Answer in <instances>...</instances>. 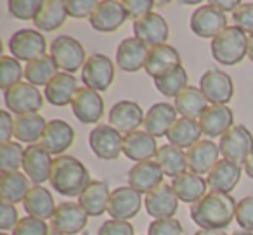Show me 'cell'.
Returning <instances> with one entry per match:
<instances>
[{"label":"cell","instance_id":"6da1fadb","mask_svg":"<svg viewBox=\"0 0 253 235\" xmlns=\"http://www.w3.org/2000/svg\"><path fill=\"white\" fill-rule=\"evenodd\" d=\"M238 202L231 194L224 192H208L201 197L196 204L191 206V220L200 228L207 230H224L231 225L236 216Z\"/></svg>","mask_w":253,"mask_h":235},{"label":"cell","instance_id":"7a4b0ae2","mask_svg":"<svg viewBox=\"0 0 253 235\" xmlns=\"http://www.w3.org/2000/svg\"><path fill=\"white\" fill-rule=\"evenodd\" d=\"M52 189L64 197H80V194L90 185V173L87 166L73 156H59L54 159L49 178Z\"/></svg>","mask_w":253,"mask_h":235},{"label":"cell","instance_id":"3957f363","mask_svg":"<svg viewBox=\"0 0 253 235\" xmlns=\"http://www.w3.org/2000/svg\"><path fill=\"white\" fill-rule=\"evenodd\" d=\"M211 56L218 64L234 66L248 56V36L236 26H227L211 40Z\"/></svg>","mask_w":253,"mask_h":235},{"label":"cell","instance_id":"277c9868","mask_svg":"<svg viewBox=\"0 0 253 235\" xmlns=\"http://www.w3.org/2000/svg\"><path fill=\"white\" fill-rule=\"evenodd\" d=\"M218 149H220L224 159L241 166V165H245L246 159H248L253 152V137L246 127H243V125H234V127L229 128L220 137Z\"/></svg>","mask_w":253,"mask_h":235},{"label":"cell","instance_id":"5b68a950","mask_svg":"<svg viewBox=\"0 0 253 235\" xmlns=\"http://www.w3.org/2000/svg\"><path fill=\"white\" fill-rule=\"evenodd\" d=\"M50 56H52L54 63L57 67L64 71V73H71L78 71L84 67L85 64V49L77 38L70 35H59L52 40L50 43Z\"/></svg>","mask_w":253,"mask_h":235},{"label":"cell","instance_id":"8992f818","mask_svg":"<svg viewBox=\"0 0 253 235\" xmlns=\"http://www.w3.org/2000/svg\"><path fill=\"white\" fill-rule=\"evenodd\" d=\"M4 102L7 109L14 114H33L43 107V97L35 85L28 81L14 85L4 92Z\"/></svg>","mask_w":253,"mask_h":235},{"label":"cell","instance_id":"52a82bcc","mask_svg":"<svg viewBox=\"0 0 253 235\" xmlns=\"http://www.w3.org/2000/svg\"><path fill=\"white\" fill-rule=\"evenodd\" d=\"M115 80V64L104 54H92L82 67V81L87 88L104 92Z\"/></svg>","mask_w":253,"mask_h":235},{"label":"cell","instance_id":"ba28073f","mask_svg":"<svg viewBox=\"0 0 253 235\" xmlns=\"http://www.w3.org/2000/svg\"><path fill=\"white\" fill-rule=\"evenodd\" d=\"M88 145L99 159L115 161L123 152V137L111 125H97L88 135Z\"/></svg>","mask_w":253,"mask_h":235},{"label":"cell","instance_id":"9c48e42d","mask_svg":"<svg viewBox=\"0 0 253 235\" xmlns=\"http://www.w3.org/2000/svg\"><path fill=\"white\" fill-rule=\"evenodd\" d=\"M227 28V18L220 9L215 7L211 2L200 5L191 14V30L200 38L213 40L222 30Z\"/></svg>","mask_w":253,"mask_h":235},{"label":"cell","instance_id":"30bf717a","mask_svg":"<svg viewBox=\"0 0 253 235\" xmlns=\"http://www.w3.org/2000/svg\"><path fill=\"white\" fill-rule=\"evenodd\" d=\"M142 202L144 201L141 197V192L132 189L130 185L116 187L111 190V196H109L108 214L111 216V220L128 221L139 214Z\"/></svg>","mask_w":253,"mask_h":235},{"label":"cell","instance_id":"8fae6325","mask_svg":"<svg viewBox=\"0 0 253 235\" xmlns=\"http://www.w3.org/2000/svg\"><path fill=\"white\" fill-rule=\"evenodd\" d=\"M200 90L211 105H225L234 95V83L224 71L208 69L200 78Z\"/></svg>","mask_w":253,"mask_h":235},{"label":"cell","instance_id":"7c38bea8","mask_svg":"<svg viewBox=\"0 0 253 235\" xmlns=\"http://www.w3.org/2000/svg\"><path fill=\"white\" fill-rule=\"evenodd\" d=\"M47 49L45 36L39 30H19L9 38V50L18 61H30L43 56Z\"/></svg>","mask_w":253,"mask_h":235},{"label":"cell","instance_id":"4fadbf2b","mask_svg":"<svg viewBox=\"0 0 253 235\" xmlns=\"http://www.w3.org/2000/svg\"><path fill=\"white\" fill-rule=\"evenodd\" d=\"M128 19L123 2L118 0H102L88 18L90 26L99 33H113L120 30Z\"/></svg>","mask_w":253,"mask_h":235},{"label":"cell","instance_id":"5bb4252c","mask_svg":"<svg viewBox=\"0 0 253 235\" xmlns=\"http://www.w3.org/2000/svg\"><path fill=\"white\" fill-rule=\"evenodd\" d=\"M88 214L78 202H61L57 204L54 216L50 220L54 230L61 232L64 235H75L87 227Z\"/></svg>","mask_w":253,"mask_h":235},{"label":"cell","instance_id":"9a60e30c","mask_svg":"<svg viewBox=\"0 0 253 235\" xmlns=\"http://www.w3.org/2000/svg\"><path fill=\"white\" fill-rule=\"evenodd\" d=\"M144 206L148 214L155 218V220L173 218V214L177 213V207H179V197L175 196L172 185L162 183L155 190L146 194Z\"/></svg>","mask_w":253,"mask_h":235},{"label":"cell","instance_id":"2e32d148","mask_svg":"<svg viewBox=\"0 0 253 235\" xmlns=\"http://www.w3.org/2000/svg\"><path fill=\"white\" fill-rule=\"evenodd\" d=\"M54 159L40 144H32L25 147V159H23V169L26 176L35 185H42L50 178Z\"/></svg>","mask_w":253,"mask_h":235},{"label":"cell","instance_id":"e0dca14e","mask_svg":"<svg viewBox=\"0 0 253 235\" xmlns=\"http://www.w3.org/2000/svg\"><path fill=\"white\" fill-rule=\"evenodd\" d=\"M146 114L142 112L141 105L132 101H120L109 111V125L120 132V134H130L139 130L144 125Z\"/></svg>","mask_w":253,"mask_h":235},{"label":"cell","instance_id":"ac0fdd59","mask_svg":"<svg viewBox=\"0 0 253 235\" xmlns=\"http://www.w3.org/2000/svg\"><path fill=\"white\" fill-rule=\"evenodd\" d=\"M71 109L77 120L82 123H97L104 114V101L99 95V92L82 87L75 94Z\"/></svg>","mask_w":253,"mask_h":235},{"label":"cell","instance_id":"d6986e66","mask_svg":"<svg viewBox=\"0 0 253 235\" xmlns=\"http://www.w3.org/2000/svg\"><path fill=\"white\" fill-rule=\"evenodd\" d=\"M75 140V130L70 123L63 120H50L40 138V145L49 152L50 156H63L66 149Z\"/></svg>","mask_w":253,"mask_h":235},{"label":"cell","instance_id":"ffe728a7","mask_svg":"<svg viewBox=\"0 0 253 235\" xmlns=\"http://www.w3.org/2000/svg\"><path fill=\"white\" fill-rule=\"evenodd\" d=\"M149 47L137 36H130L120 42L116 49V64L125 73H135L146 66Z\"/></svg>","mask_w":253,"mask_h":235},{"label":"cell","instance_id":"44dd1931","mask_svg":"<svg viewBox=\"0 0 253 235\" xmlns=\"http://www.w3.org/2000/svg\"><path fill=\"white\" fill-rule=\"evenodd\" d=\"M134 35L151 49V47L165 45L170 30L162 14L151 12V14L134 21Z\"/></svg>","mask_w":253,"mask_h":235},{"label":"cell","instance_id":"7402d4cb","mask_svg":"<svg viewBox=\"0 0 253 235\" xmlns=\"http://www.w3.org/2000/svg\"><path fill=\"white\" fill-rule=\"evenodd\" d=\"M179 66H182L180 63V56L172 45H158L151 47L148 54V59H146V73L156 80V78H162L165 74L175 71Z\"/></svg>","mask_w":253,"mask_h":235},{"label":"cell","instance_id":"603a6c76","mask_svg":"<svg viewBox=\"0 0 253 235\" xmlns=\"http://www.w3.org/2000/svg\"><path fill=\"white\" fill-rule=\"evenodd\" d=\"M163 171L158 166V163L155 159L149 161L135 163L128 171V185L132 189H135L141 194H149L151 190H155L156 187H160L163 183Z\"/></svg>","mask_w":253,"mask_h":235},{"label":"cell","instance_id":"cb8c5ba5","mask_svg":"<svg viewBox=\"0 0 253 235\" xmlns=\"http://www.w3.org/2000/svg\"><path fill=\"white\" fill-rule=\"evenodd\" d=\"M158 149L160 147L156 145V138L144 130L130 132L123 137V154L130 161H149V159L156 158Z\"/></svg>","mask_w":253,"mask_h":235},{"label":"cell","instance_id":"d4e9b609","mask_svg":"<svg viewBox=\"0 0 253 235\" xmlns=\"http://www.w3.org/2000/svg\"><path fill=\"white\" fill-rule=\"evenodd\" d=\"M200 127L207 137H222L229 128L234 127V112L229 105H208L200 116Z\"/></svg>","mask_w":253,"mask_h":235},{"label":"cell","instance_id":"484cf974","mask_svg":"<svg viewBox=\"0 0 253 235\" xmlns=\"http://www.w3.org/2000/svg\"><path fill=\"white\" fill-rule=\"evenodd\" d=\"M187 165L189 169L196 175H207L210 169L218 163V154L220 149L215 142L203 138V140L196 142L193 147L187 149Z\"/></svg>","mask_w":253,"mask_h":235},{"label":"cell","instance_id":"4316f807","mask_svg":"<svg viewBox=\"0 0 253 235\" xmlns=\"http://www.w3.org/2000/svg\"><path fill=\"white\" fill-rule=\"evenodd\" d=\"M177 121V109L175 105H170L169 102H156L149 107L144 118V132L153 135L155 138L163 137L169 134L172 125Z\"/></svg>","mask_w":253,"mask_h":235},{"label":"cell","instance_id":"83f0119b","mask_svg":"<svg viewBox=\"0 0 253 235\" xmlns=\"http://www.w3.org/2000/svg\"><path fill=\"white\" fill-rule=\"evenodd\" d=\"M78 92V80L71 73H57L49 85L45 87V101L57 107H64V105L73 102L75 94Z\"/></svg>","mask_w":253,"mask_h":235},{"label":"cell","instance_id":"f1b7e54d","mask_svg":"<svg viewBox=\"0 0 253 235\" xmlns=\"http://www.w3.org/2000/svg\"><path fill=\"white\" fill-rule=\"evenodd\" d=\"M241 166L236 165L227 159L218 161L213 168L208 173L207 183L213 192H224L229 194L232 189H236V185L241 180Z\"/></svg>","mask_w":253,"mask_h":235},{"label":"cell","instance_id":"f546056e","mask_svg":"<svg viewBox=\"0 0 253 235\" xmlns=\"http://www.w3.org/2000/svg\"><path fill=\"white\" fill-rule=\"evenodd\" d=\"M172 189L175 192V196L179 197L180 202H187V204H196L201 197L207 196V180L201 175H196L193 171H186L182 175L175 176L172 180Z\"/></svg>","mask_w":253,"mask_h":235},{"label":"cell","instance_id":"4dcf8cb0","mask_svg":"<svg viewBox=\"0 0 253 235\" xmlns=\"http://www.w3.org/2000/svg\"><path fill=\"white\" fill-rule=\"evenodd\" d=\"M25 211L28 213V216L39 218V220H52L54 211H56V202L54 197L50 194L49 189H45L43 185H33L30 189L28 196L25 197Z\"/></svg>","mask_w":253,"mask_h":235},{"label":"cell","instance_id":"1f68e13d","mask_svg":"<svg viewBox=\"0 0 253 235\" xmlns=\"http://www.w3.org/2000/svg\"><path fill=\"white\" fill-rule=\"evenodd\" d=\"M109 196L111 192H109L108 183L101 180H92L90 185L80 194L78 204L84 207L88 216H101L108 211Z\"/></svg>","mask_w":253,"mask_h":235},{"label":"cell","instance_id":"d6a6232c","mask_svg":"<svg viewBox=\"0 0 253 235\" xmlns=\"http://www.w3.org/2000/svg\"><path fill=\"white\" fill-rule=\"evenodd\" d=\"M201 127H200V121L193 120V118H182L180 116L179 120L172 125V128L169 130L167 134V138H169V144L170 145H175L179 149H189L193 147L196 142L201 140Z\"/></svg>","mask_w":253,"mask_h":235},{"label":"cell","instance_id":"836d02e7","mask_svg":"<svg viewBox=\"0 0 253 235\" xmlns=\"http://www.w3.org/2000/svg\"><path fill=\"white\" fill-rule=\"evenodd\" d=\"M68 18V7L64 0H43L42 9L39 11L33 25L40 32H56L64 25Z\"/></svg>","mask_w":253,"mask_h":235},{"label":"cell","instance_id":"e575fe53","mask_svg":"<svg viewBox=\"0 0 253 235\" xmlns=\"http://www.w3.org/2000/svg\"><path fill=\"white\" fill-rule=\"evenodd\" d=\"M28 176L21 171H5L0 175V197L4 202L18 204L25 202V197L30 192Z\"/></svg>","mask_w":253,"mask_h":235},{"label":"cell","instance_id":"d590c367","mask_svg":"<svg viewBox=\"0 0 253 235\" xmlns=\"http://www.w3.org/2000/svg\"><path fill=\"white\" fill-rule=\"evenodd\" d=\"M155 161L158 163V166L162 168L163 175L170 176V178H175V176L182 175L187 171L189 165H187V154L182 149L175 147V145L165 144L158 149L156 152Z\"/></svg>","mask_w":253,"mask_h":235},{"label":"cell","instance_id":"8d00e7d4","mask_svg":"<svg viewBox=\"0 0 253 235\" xmlns=\"http://www.w3.org/2000/svg\"><path fill=\"white\" fill-rule=\"evenodd\" d=\"M47 127V121L42 114L33 112V114H21L14 118V137L19 142L26 144H35L42 138V134Z\"/></svg>","mask_w":253,"mask_h":235},{"label":"cell","instance_id":"74e56055","mask_svg":"<svg viewBox=\"0 0 253 235\" xmlns=\"http://www.w3.org/2000/svg\"><path fill=\"white\" fill-rule=\"evenodd\" d=\"M208 102L205 95L201 94L200 88L196 87H186L179 95L175 97V109L182 118H193L200 120V116L208 109Z\"/></svg>","mask_w":253,"mask_h":235},{"label":"cell","instance_id":"f35d334b","mask_svg":"<svg viewBox=\"0 0 253 235\" xmlns=\"http://www.w3.org/2000/svg\"><path fill=\"white\" fill-rule=\"evenodd\" d=\"M57 74V64L54 63L50 54H43V56L37 57V59L30 61L25 67V78L28 83L40 87V85H49V81Z\"/></svg>","mask_w":253,"mask_h":235},{"label":"cell","instance_id":"ab89813d","mask_svg":"<svg viewBox=\"0 0 253 235\" xmlns=\"http://www.w3.org/2000/svg\"><path fill=\"white\" fill-rule=\"evenodd\" d=\"M187 80H189V78H187L186 69H184L182 66H179L175 71H172V73L153 80V83H155L156 90H158L162 95L175 99L184 88L189 87V85H187Z\"/></svg>","mask_w":253,"mask_h":235},{"label":"cell","instance_id":"60d3db41","mask_svg":"<svg viewBox=\"0 0 253 235\" xmlns=\"http://www.w3.org/2000/svg\"><path fill=\"white\" fill-rule=\"evenodd\" d=\"M23 159H25V149L18 142H7L0 144V171H18L23 168Z\"/></svg>","mask_w":253,"mask_h":235},{"label":"cell","instance_id":"b9f144b4","mask_svg":"<svg viewBox=\"0 0 253 235\" xmlns=\"http://www.w3.org/2000/svg\"><path fill=\"white\" fill-rule=\"evenodd\" d=\"M25 74L21 64L16 57L11 56H2L0 57V88L7 90V88L14 87V85L21 83V78Z\"/></svg>","mask_w":253,"mask_h":235},{"label":"cell","instance_id":"7bdbcfd3","mask_svg":"<svg viewBox=\"0 0 253 235\" xmlns=\"http://www.w3.org/2000/svg\"><path fill=\"white\" fill-rule=\"evenodd\" d=\"M43 0H9L7 7L9 12L14 16L16 19H23V21H28V19H35L39 11L42 9Z\"/></svg>","mask_w":253,"mask_h":235},{"label":"cell","instance_id":"ee69618b","mask_svg":"<svg viewBox=\"0 0 253 235\" xmlns=\"http://www.w3.org/2000/svg\"><path fill=\"white\" fill-rule=\"evenodd\" d=\"M49 230V225L43 220H39V218L33 216H25L16 225V228L12 230V235H47Z\"/></svg>","mask_w":253,"mask_h":235},{"label":"cell","instance_id":"f6af8a7d","mask_svg":"<svg viewBox=\"0 0 253 235\" xmlns=\"http://www.w3.org/2000/svg\"><path fill=\"white\" fill-rule=\"evenodd\" d=\"M236 223L243 230L253 232V196H246L238 201L236 206Z\"/></svg>","mask_w":253,"mask_h":235},{"label":"cell","instance_id":"bcb514c9","mask_svg":"<svg viewBox=\"0 0 253 235\" xmlns=\"http://www.w3.org/2000/svg\"><path fill=\"white\" fill-rule=\"evenodd\" d=\"M232 21L236 28L253 35V2H241V5L232 12Z\"/></svg>","mask_w":253,"mask_h":235},{"label":"cell","instance_id":"7dc6e473","mask_svg":"<svg viewBox=\"0 0 253 235\" xmlns=\"http://www.w3.org/2000/svg\"><path fill=\"white\" fill-rule=\"evenodd\" d=\"M148 235H184L182 225L175 218L153 220L148 227Z\"/></svg>","mask_w":253,"mask_h":235},{"label":"cell","instance_id":"c3c4849f","mask_svg":"<svg viewBox=\"0 0 253 235\" xmlns=\"http://www.w3.org/2000/svg\"><path fill=\"white\" fill-rule=\"evenodd\" d=\"M97 5L99 2H95V0H68L66 2L68 16L75 19L90 18Z\"/></svg>","mask_w":253,"mask_h":235},{"label":"cell","instance_id":"681fc988","mask_svg":"<svg viewBox=\"0 0 253 235\" xmlns=\"http://www.w3.org/2000/svg\"><path fill=\"white\" fill-rule=\"evenodd\" d=\"M123 5H125L128 18H134L137 21V19L151 14L156 2L155 0H123Z\"/></svg>","mask_w":253,"mask_h":235},{"label":"cell","instance_id":"f907efd6","mask_svg":"<svg viewBox=\"0 0 253 235\" xmlns=\"http://www.w3.org/2000/svg\"><path fill=\"white\" fill-rule=\"evenodd\" d=\"M97 235H134V227L130 221L108 220L101 225Z\"/></svg>","mask_w":253,"mask_h":235},{"label":"cell","instance_id":"816d5d0a","mask_svg":"<svg viewBox=\"0 0 253 235\" xmlns=\"http://www.w3.org/2000/svg\"><path fill=\"white\" fill-rule=\"evenodd\" d=\"M18 223H19V213L16 209V206L2 201V204H0V228L2 230H14Z\"/></svg>","mask_w":253,"mask_h":235},{"label":"cell","instance_id":"f5cc1de1","mask_svg":"<svg viewBox=\"0 0 253 235\" xmlns=\"http://www.w3.org/2000/svg\"><path fill=\"white\" fill-rule=\"evenodd\" d=\"M14 137V118L9 111H0V144L11 142Z\"/></svg>","mask_w":253,"mask_h":235},{"label":"cell","instance_id":"db71d44e","mask_svg":"<svg viewBox=\"0 0 253 235\" xmlns=\"http://www.w3.org/2000/svg\"><path fill=\"white\" fill-rule=\"evenodd\" d=\"M211 4L225 14V12H234L241 5V2L239 0H211Z\"/></svg>","mask_w":253,"mask_h":235},{"label":"cell","instance_id":"11a10c76","mask_svg":"<svg viewBox=\"0 0 253 235\" xmlns=\"http://www.w3.org/2000/svg\"><path fill=\"white\" fill-rule=\"evenodd\" d=\"M243 166H245L246 175H248L250 178L253 180V152H252V156H250V158L246 159V163H245V165H243Z\"/></svg>","mask_w":253,"mask_h":235},{"label":"cell","instance_id":"9f6ffc18","mask_svg":"<svg viewBox=\"0 0 253 235\" xmlns=\"http://www.w3.org/2000/svg\"><path fill=\"white\" fill-rule=\"evenodd\" d=\"M194 235H227V234L224 230H207V228H201Z\"/></svg>","mask_w":253,"mask_h":235},{"label":"cell","instance_id":"6f0895ef","mask_svg":"<svg viewBox=\"0 0 253 235\" xmlns=\"http://www.w3.org/2000/svg\"><path fill=\"white\" fill-rule=\"evenodd\" d=\"M248 57H250V61L253 63V35L248 36Z\"/></svg>","mask_w":253,"mask_h":235},{"label":"cell","instance_id":"680465c9","mask_svg":"<svg viewBox=\"0 0 253 235\" xmlns=\"http://www.w3.org/2000/svg\"><path fill=\"white\" fill-rule=\"evenodd\" d=\"M232 235H253V232H248V230H236Z\"/></svg>","mask_w":253,"mask_h":235},{"label":"cell","instance_id":"91938a15","mask_svg":"<svg viewBox=\"0 0 253 235\" xmlns=\"http://www.w3.org/2000/svg\"><path fill=\"white\" fill-rule=\"evenodd\" d=\"M47 235H64V234H61V232H57V230H54V228H50L49 234H47Z\"/></svg>","mask_w":253,"mask_h":235},{"label":"cell","instance_id":"94428289","mask_svg":"<svg viewBox=\"0 0 253 235\" xmlns=\"http://www.w3.org/2000/svg\"><path fill=\"white\" fill-rule=\"evenodd\" d=\"M0 235H9V234H5V232H2V234H0Z\"/></svg>","mask_w":253,"mask_h":235},{"label":"cell","instance_id":"6125c7cd","mask_svg":"<svg viewBox=\"0 0 253 235\" xmlns=\"http://www.w3.org/2000/svg\"><path fill=\"white\" fill-rule=\"evenodd\" d=\"M84 235H88V234H84Z\"/></svg>","mask_w":253,"mask_h":235}]
</instances>
